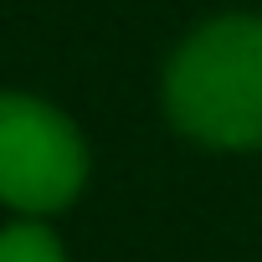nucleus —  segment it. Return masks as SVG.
I'll use <instances>...</instances> for the list:
<instances>
[{"label":"nucleus","mask_w":262,"mask_h":262,"mask_svg":"<svg viewBox=\"0 0 262 262\" xmlns=\"http://www.w3.org/2000/svg\"><path fill=\"white\" fill-rule=\"evenodd\" d=\"M170 118L216 149L262 144V21L226 16L195 31L165 77Z\"/></svg>","instance_id":"f257e3e1"},{"label":"nucleus","mask_w":262,"mask_h":262,"mask_svg":"<svg viewBox=\"0 0 262 262\" xmlns=\"http://www.w3.org/2000/svg\"><path fill=\"white\" fill-rule=\"evenodd\" d=\"M88 175V149L77 128L36 103L0 93V201L16 211H62Z\"/></svg>","instance_id":"f03ea898"},{"label":"nucleus","mask_w":262,"mask_h":262,"mask_svg":"<svg viewBox=\"0 0 262 262\" xmlns=\"http://www.w3.org/2000/svg\"><path fill=\"white\" fill-rule=\"evenodd\" d=\"M0 262H67L62 257V242L36 226V221H16L0 231Z\"/></svg>","instance_id":"7ed1b4c3"}]
</instances>
